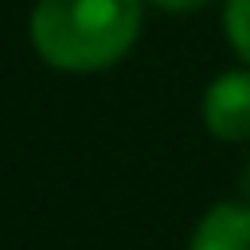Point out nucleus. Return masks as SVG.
Returning <instances> with one entry per match:
<instances>
[{
  "mask_svg": "<svg viewBox=\"0 0 250 250\" xmlns=\"http://www.w3.org/2000/svg\"><path fill=\"white\" fill-rule=\"evenodd\" d=\"M203 125L219 141H250V66L211 78L203 90Z\"/></svg>",
  "mask_w": 250,
  "mask_h": 250,
  "instance_id": "obj_2",
  "label": "nucleus"
},
{
  "mask_svg": "<svg viewBox=\"0 0 250 250\" xmlns=\"http://www.w3.org/2000/svg\"><path fill=\"white\" fill-rule=\"evenodd\" d=\"M145 0H39L27 20L35 55L51 70L94 74L129 55L141 35Z\"/></svg>",
  "mask_w": 250,
  "mask_h": 250,
  "instance_id": "obj_1",
  "label": "nucleus"
},
{
  "mask_svg": "<svg viewBox=\"0 0 250 250\" xmlns=\"http://www.w3.org/2000/svg\"><path fill=\"white\" fill-rule=\"evenodd\" d=\"M188 250H250V203H215L203 211Z\"/></svg>",
  "mask_w": 250,
  "mask_h": 250,
  "instance_id": "obj_3",
  "label": "nucleus"
},
{
  "mask_svg": "<svg viewBox=\"0 0 250 250\" xmlns=\"http://www.w3.org/2000/svg\"><path fill=\"white\" fill-rule=\"evenodd\" d=\"M223 27L234 55L250 66V0H223Z\"/></svg>",
  "mask_w": 250,
  "mask_h": 250,
  "instance_id": "obj_4",
  "label": "nucleus"
},
{
  "mask_svg": "<svg viewBox=\"0 0 250 250\" xmlns=\"http://www.w3.org/2000/svg\"><path fill=\"white\" fill-rule=\"evenodd\" d=\"M148 4H156V8H164V12H199V8L211 4V0H148Z\"/></svg>",
  "mask_w": 250,
  "mask_h": 250,
  "instance_id": "obj_5",
  "label": "nucleus"
},
{
  "mask_svg": "<svg viewBox=\"0 0 250 250\" xmlns=\"http://www.w3.org/2000/svg\"><path fill=\"white\" fill-rule=\"evenodd\" d=\"M238 191H242V199L250 203V160L242 164V172H238Z\"/></svg>",
  "mask_w": 250,
  "mask_h": 250,
  "instance_id": "obj_6",
  "label": "nucleus"
}]
</instances>
